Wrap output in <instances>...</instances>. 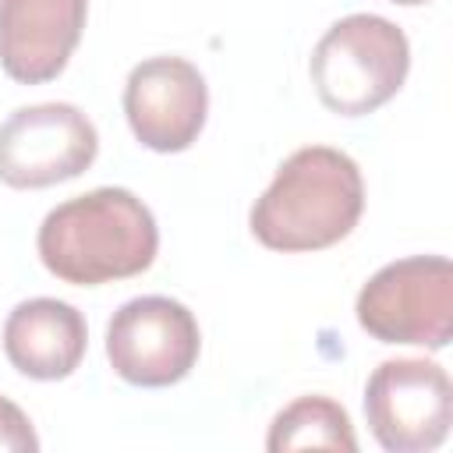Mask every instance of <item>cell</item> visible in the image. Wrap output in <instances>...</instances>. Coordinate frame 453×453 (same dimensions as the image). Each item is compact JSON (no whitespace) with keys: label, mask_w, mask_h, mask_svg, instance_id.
<instances>
[{"label":"cell","mask_w":453,"mask_h":453,"mask_svg":"<svg viewBox=\"0 0 453 453\" xmlns=\"http://www.w3.org/2000/svg\"><path fill=\"white\" fill-rule=\"evenodd\" d=\"M0 449L7 453H25V449H39V439L32 432V421L25 418V411L18 403H11L7 396H0Z\"/></svg>","instance_id":"cell-12"},{"label":"cell","mask_w":453,"mask_h":453,"mask_svg":"<svg viewBox=\"0 0 453 453\" xmlns=\"http://www.w3.org/2000/svg\"><path fill=\"white\" fill-rule=\"evenodd\" d=\"M365 418L389 453H428L453 425V386L442 365L425 357L382 361L365 386Z\"/></svg>","instance_id":"cell-5"},{"label":"cell","mask_w":453,"mask_h":453,"mask_svg":"<svg viewBox=\"0 0 453 453\" xmlns=\"http://www.w3.org/2000/svg\"><path fill=\"white\" fill-rule=\"evenodd\" d=\"M365 209L357 163L329 145H304L283 159L251 205V234L273 251H322L343 241Z\"/></svg>","instance_id":"cell-2"},{"label":"cell","mask_w":453,"mask_h":453,"mask_svg":"<svg viewBox=\"0 0 453 453\" xmlns=\"http://www.w3.org/2000/svg\"><path fill=\"white\" fill-rule=\"evenodd\" d=\"M99 134L71 103L21 106L0 124V180L7 188H50L92 166Z\"/></svg>","instance_id":"cell-7"},{"label":"cell","mask_w":453,"mask_h":453,"mask_svg":"<svg viewBox=\"0 0 453 453\" xmlns=\"http://www.w3.org/2000/svg\"><path fill=\"white\" fill-rule=\"evenodd\" d=\"M202 350L195 315L173 297H134L106 326V357L113 372L145 389L180 382Z\"/></svg>","instance_id":"cell-6"},{"label":"cell","mask_w":453,"mask_h":453,"mask_svg":"<svg viewBox=\"0 0 453 453\" xmlns=\"http://www.w3.org/2000/svg\"><path fill=\"white\" fill-rule=\"evenodd\" d=\"M88 329L85 315L57 297L21 301L4 322V354L7 361L39 382L67 379L85 357Z\"/></svg>","instance_id":"cell-10"},{"label":"cell","mask_w":453,"mask_h":453,"mask_svg":"<svg viewBox=\"0 0 453 453\" xmlns=\"http://www.w3.org/2000/svg\"><path fill=\"white\" fill-rule=\"evenodd\" d=\"M88 0H0V67L21 85L53 81L85 28Z\"/></svg>","instance_id":"cell-9"},{"label":"cell","mask_w":453,"mask_h":453,"mask_svg":"<svg viewBox=\"0 0 453 453\" xmlns=\"http://www.w3.org/2000/svg\"><path fill=\"white\" fill-rule=\"evenodd\" d=\"M42 265L74 287H99L145 273L159 230L142 198L127 188H96L46 212L35 237Z\"/></svg>","instance_id":"cell-1"},{"label":"cell","mask_w":453,"mask_h":453,"mask_svg":"<svg viewBox=\"0 0 453 453\" xmlns=\"http://www.w3.org/2000/svg\"><path fill=\"white\" fill-rule=\"evenodd\" d=\"M265 449L290 453V449H357L354 425L347 411L329 396H301L290 407H283L273 425Z\"/></svg>","instance_id":"cell-11"},{"label":"cell","mask_w":453,"mask_h":453,"mask_svg":"<svg viewBox=\"0 0 453 453\" xmlns=\"http://www.w3.org/2000/svg\"><path fill=\"white\" fill-rule=\"evenodd\" d=\"M389 4H403V7H418V4H428V0H389Z\"/></svg>","instance_id":"cell-13"},{"label":"cell","mask_w":453,"mask_h":453,"mask_svg":"<svg viewBox=\"0 0 453 453\" xmlns=\"http://www.w3.org/2000/svg\"><path fill=\"white\" fill-rule=\"evenodd\" d=\"M411 67L407 35L379 14L340 18L311 53V85L326 110L365 117L389 103Z\"/></svg>","instance_id":"cell-3"},{"label":"cell","mask_w":453,"mask_h":453,"mask_svg":"<svg viewBox=\"0 0 453 453\" xmlns=\"http://www.w3.org/2000/svg\"><path fill=\"white\" fill-rule=\"evenodd\" d=\"M124 113L145 149L184 152L205 127V78L184 57H149L127 74Z\"/></svg>","instance_id":"cell-8"},{"label":"cell","mask_w":453,"mask_h":453,"mask_svg":"<svg viewBox=\"0 0 453 453\" xmlns=\"http://www.w3.org/2000/svg\"><path fill=\"white\" fill-rule=\"evenodd\" d=\"M357 322L382 343L442 350L453 336V265L442 255H411L382 265L357 294Z\"/></svg>","instance_id":"cell-4"}]
</instances>
